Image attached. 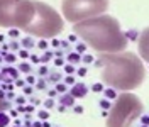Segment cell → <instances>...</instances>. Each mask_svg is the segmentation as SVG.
<instances>
[{
	"label": "cell",
	"mask_w": 149,
	"mask_h": 127,
	"mask_svg": "<svg viewBox=\"0 0 149 127\" xmlns=\"http://www.w3.org/2000/svg\"><path fill=\"white\" fill-rule=\"evenodd\" d=\"M74 34L98 53H120L129 44L120 24L112 15H97L74 24Z\"/></svg>",
	"instance_id": "cell-2"
},
{
	"label": "cell",
	"mask_w": 149,
	"mask_h": 127,
	"mask_svg": "<svg viewBox=\"0 0 149 127\" xmlns=\"http://www.w3.org/2000/svg\"><path fill=\"white\" fill-rule=\"evenodd\" d=\"M65 71L68 73V75H73V73H74V66H73L71 63H70V64H66V66H65Z\"/></svg>",
	"instance_id": "cell-14"
},
{
	"label": "cell",
	"mask_w": 149,
	"mask_h": 127,
	"mask_svg": "<svg viewBox=\"0 0 149 127\" xmlns=\"http://www.w3.org/2000/svg\"><path fill=\"white\" fill-rule=\"evenodd\" d=\"M73 102H74V98L70 95V93H66L65 97H61V103H63V105H70V107H71Z\"/></svg>",
	"instance_id": "cell-10"
},
{
	"label": "cell",
	"mask_w": 149,
	"mask_h": 127,
	"mask_svg": "<svg viewBox=\"0 0 149 127\" xmlns=\"http://www.w3.org/2000/svg\"><path fill=\"white\" fill-rule=\"evenodd\" d=\"M32 44H34V43H32V41H31V39H24V46H26V47H32Z\"/></svg>",
	"instance_id": "cell-21"
},
{
	"label": "cell",
	"mask_w": 149,
	"mask_h": 127,
	"mask_svg": "<svg viewBox=\"0 0 149 127\" xmlns=\"http://www.w3.org/2000/svg\"><path fill=\"white\" fill-rule=\"evenodd\" d=\"M97 66L102 68V82L120 91H130L141 87L146 76L141 58L130 51L103 53L97 61Z\"/></svg>",
	"instance_id": "cell-1"
},
{
	"label": "cell",
	"mask_w": 149,
	"mask_h": 127,
	"mask_svg": "<svg viewBox=\"0 0 149 127\" xmlns=\"http://www.w3.org/2000/svg\"><path fill=\"white\" fill-rule=\"evenodd\" d=\"M109 9V0H63L61 10L65 19L71 24L81 22L105 14Z\"/></svg>",
	"instance_id": "cell-6"
},
{
	"label": "cell",
	"mask_w": 149,
	"mask_h": 127,
	"mask_svg": "<svg viewBox=\"0 0 149 127\" xmlns=\"http://www.w3.org/2000/svg\"><path fill=\"white\" fill-rule=\"evenodd\" d=\"M65 83H66V85H73V83H74V78L71 76V75H68V76L65 78Z\"/></svg>",
	"instance_id": "cell-18"
},
{
	"label": "cell",
	"mask_w": 149,
	"mask_h": 127,
	"mask_svg": "<svg viewBox=\"0 0 149 127\" xmlns=\"http://www.w3.org/2000/svg\"><path fill=\"white\" fill-rule=\"evenodd\" d=\"M100 107H102V109H105V110H109L112 105H110V102H109V100H102V102H100Z\"/></svg>",
	"instance_id": "cell-15"
},
{
	"label": "cell",
	"mask_w": 149,
	"mask_h": 127,
	"mask_svg": "<svg viewBox=\"0 0 149 127\" xmlns=\"http://www.w3.org/2000/svg\"><path fill=\"white\" fill-rule=\"evenodd\" d=\"M80 59H81V56L78 54V53H70V54H68V61H70L71 64L80 63Z\"/></svg>",
	"instance_id": "cell-9"
},
{
	"label": "cell",
	"mask_w": 149,
	"mask_h": 127,
	"mask_svg": "<svg viewBox=\"0 0 149 127\" xmlns=\"http://www.w3.org/2000/svg\"><path fill=\"white\" fill-rule=\"evenodd\" d=\"M20 70H22V71H26V73H27V71H31V66H29L27 63H24V64H20Z\"/></svg>",
	"instance_id": "cell-19"
},
{
	"label": "cell",
	"mask_w": 149,
	"mask_h": 127,
	"mask_svg": "<svg viewBox=\"0 0 149 127\" xmlns=\"http://www.w3.org/2000/svg\"><path fill=\"white\" fill-rule=\"evenodd\" d=\"M39 73H41V75H46L47 70H46V68H41V70H39Z\"/></svg>",
	"instance_id": "cell-30"
},
{
	"label": "cell",
	"mask_w": 149,
	"mask_h": 127,
	"mask_svg": "<svg viewBox=\"0 0 149 127\" xmlns=\"http://www.w3.org/2000/svg\"><path fill=\"white\" fill-rule=\"evenodd\" d=\"M142 127H149V126H142Z\"/></svg>",
	"instance_id": "cell-31"
},
{
	"label": "cell",
	"mask_w": 149,
	"mask_h": 127,
	"mask_svg": "<svg viewBox=\"0 0 149 127\" xmlns=\"http://www.w3.org/2000/svg\"><path fill=\"white\" fill-rule=\"evenodd\" d=\"M70 95H71L73 98H83V97L88 95V87L81 82L73 83V87H71V90H70Z\"/></svg>",
	"instance_id": "cell-8"
},
{
	"label": "cell",
	"mask_w": 149,
	"mask_h": 127,
	"mask_svg": "<svg viewBox=\"0 0 149 127\" xmlns=\"http://www.w3.org/2000/svg\"><path fill=\"white\" fill-rule=\"evenodd\" d=\"M103 95H105L107 98H115V97H117V93H115V90H113V88H110V87L103 90Z\"/></svg>",
	"instance_id": "cell-11"
},
{
	"label": "cell",
	"mask_w": 149,
	"mask_h": 127,
	"mask_svg": "<svg viewBox=\"0 0 149 127\" xmlns=\"http://www.w3.org/2000/svg\"><path fill=\"white\" fill-rule=\"evenodd\" d=\"M34 12V0H0V26L24 29Z\"/></svg>",
	"instance_id": "cell-5"
},
{
	"label": "cell",
	"mask_w": 149,
	"mask_h": 127,
	"mask_svg": "<svg viewBox=\"0 0 149 127\" xmlns=\"http://www.w3.org/2000/svg\"><path fill=\"white\" fill-rule=\"evenodd\" d=\"M44 105H46V107H53V105H54V102H53V100H47Z\"/></svg>",
	"instance_id": "cell-29"
},
{
	"label": "cell",
	"mask_w": 149,
	"mask_h": 127,
	"mask_svg": "<svg viewBox=\"0 0 149 127\" xmlns=\"http://www.w3.org/2000/svg\"><path fill=\"white\" fill-rule=\"evenodd\" d=\"M39 117H41V119H47V117H49V114H47V112H42V110H41V112H39Z\"/></svg>",
	"instance_id": "cell-23"
},
{
	"label": "cell",
	"mask_w": 149,
	"mask_h": 127,
	"mask_svg": "<svg viewBox=\"0 0 149 127\" xmlns=\"http://www.w3.org/2000/svg\"><path fill=\"white\" fill-rule=\"evenodd\" d=\"M34 9L36 12H34L32 20L22 31H26L31 36L42 37V39L54 37L63 31L65 22L53 7H49L44 2H34Z\"/></svg>",
	"instance_id": "cell-3"
},
{
	"label": "cell",
	"mask_w": 149,
	"mask_h": 127,
	"mask_svg": "<svg viewBox=\"0 0 149 127\" xmlns=\"http://www.w3.org/2000/svg\"><path fill=\"white\" fill-rule=\"evenodd\" d=\"M124 34H125V37H127V41H130V39H137V36H139L136 31H129V32H124Z\"/></svg>",
	"instance_id": "cell-12"
},
{
	"label": "cell",
	"mask_w": 149,
	"mask_h": 127,
	"mask_svg": "<svg viewBox=\"0 0 149 127\" xmlns=\"http://www.w3.org/2000/svg\"><path fill=\"white\" fill-rule=\"evenodd\" d=\"M9 124V117L5 114H0V127H5Z\"/></svg>",
	"instance_id": "cell-13"
},
{
	"label": "cell",
	"mask_w": 149,
	"mask_h": 127,
	"mask_svg": "<svg viewBox=\"0 0 149 127\" xmlns=\"http://www.w3.org/2000/svg\"><path fill=\"white\" fill-rule=\"evenodd\" d=\"M83 61H85V63H92V61H93V58H92V56H88V54H86V56H83Z\"/></svg>",
	"instance_id": "cell-22"
},
{
	"label": "cell",
	"mask_w": 149,
	"mask_h": 127,
	"mask_svg": "<svg viewBox=\"0 0 149 127\" xmlns=\"http://www.w3.org/2000/svg\"><path fill=\"white\" fill-rule=\"evenodd\" d=\"M78 75H80V76H85V75H86V68H80V70H78Z\"/></svg>",
	"instance_id": "cell-25"
},
{
	"label": "cell",
	"mask_w": 149,
	"mask_h": 127,
	"mask_svg": "<svg viewBox=\"0 0 149 127\" xmlns=\"http://www.w3.org/2000/svg\"><path fill=\"white\" fill-rule=\"evenodd\" d=\"M144 112L142 102L137 95L122 91L115 97V103L110 107V114H107V127H130L136 119L141 117Z\"/></svg>",
	"instance_id": "cell-4"
},
{
	"label": "cell",
	"mask_w": 149,
	"mask_h": 127,
	"mask_svg": "<svg viewBox=\"0 0 149 127\" xmlns=\"http://www.w3.org/2000/svg\"><path fill=\"white\" fill-rule=\"evenodd\" d=\"M137 46H139L141 58L149 63V27H146L139 34V43H137Z\"/></svg>",
	"instance_id": "cell-7"
},
{
	"label": "cell",
	"mask_w": 149,
	"mask_h": 127,
	"mask_svg": "<svg viewBox=\"0 0 149 127\" xmlns=\"http://www.w3.org/2000/svg\"><path fill=\"white\" fill-rule=\"evenodd\" d=\"M37 87H39V88H44V87H46V83H44V80H39V83H37Z\"/></svg>",
	"instance_id": "cell-28"
},
{
	"label": "cell",
	"mask_w": 149,
	"mask_h": 127,
	"mask_svg": "<svg viewBox=\"0 0 149 127\" xmlns=\"http://www.w3.org/2000/svg\"><path fill=\"white\" fill-rule=\"evenodd\" d=\"M74 112H76V114H81V112H83V107H81V105H76V107H74Z\"/></svg>",
	"instance_id": "cell-26"
},
{
	"label": "cell",
	"mask_w": 149,
	"mask_h": 127,
	"mask_svg": "<svg viewBox=\"0 0 149 127\" xmlns=\"http://www.w3.org/2000/svg\"><path fill=\"white\" fill-rule=\"evenodd\" d=\"M141 120H142V124H144V126H149V117H148V115H144Z\"/></svg>",
	"instance_id": "cell-24"
},
{
	"label": "cell",
	"mask_w": 149,
	"mask_h": 127,
	"mask_svg": "<svg viewBox=\"0 0 149 127\" xmlns=\"http://www.w3.org/2000/svg\"><path fill=\"white\" fill-rule=\"evenodd\" d=\"M85 47H86L85 43H83V44H78V46H76V53H78V54H81V53L85 51Z\"/></svg>",
	"instance_id": "cell-16"
},
{
	"label": "cell",
	"mask_w": 149,
	"mask_h": 127,
	"mask_svg": "<svg viewBox=\"0 0 149 127\" xmlns=\"http://www.w3.org/2000/svg\"><path fill=\"white\" fill-rule=\"evenodd\" d=\"M93 91H103V85L102 83H95L93 85Z\"/></svg>",
	"instance_id": "cell-17"
},
{
	"label": "cell",
	"mask_w": 149,
	"mask_h": 127,
	"mask_svg": "<svg viewBox=\"0 0 149 127\" xmlns=\"http://www.w3.org/2000/svg\"><path fill=\"white\" fill-rule=\"evenodd\" d=\"M56 91H61V93H63V91H66V87L63 85V83H59V85L56 87Z\"/></svg>",
	"instance_id": "cell-20"
},
{
	"label": "cell",
	"mask_w": 149,
	"mask_h": 127,
	"mask_svg": "<svg viewBox=\"0 0 149 127\" xmlns=\"http://www.w3.org/2000/svg\"><path fill=\"white\" fill-rule=\"evenodd\" d=\"M51 54H53V53H46V54L42 56V61H47V59H51Z\"/></svg>",
	"instance_id": "cell-27"
}]
</instances>
